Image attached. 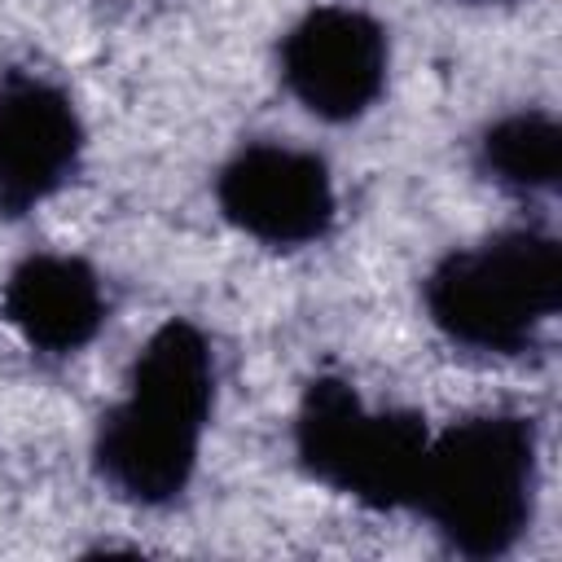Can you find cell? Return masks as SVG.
Returning <instances> with one entry per match:
<instances>
[{
	"instance_id": "6",
	"label": "cell",
	"mask_w": 562,
	"mask_h": 562,
	"mask_svg": "<svg viewBox=\"0 0 562 562\" xmlns=\"http://www.w3.org/2000/svg\"><path fill=\"white\" fill-rule=\"evenodd\" d=\"M215 202L233 228L263 246H307L329 233L338 211L325 158L277 140L237 149L215 180Z\"/></svg>"
},
{
	"instance_id": "3",
	"label": "cell",
	"mask_w": 562,
	"mask_h": 562,
	"mask_svg": "<svg viewBox=\"0 0 562 562\" xmlns=\"http://www.w3.org/2000/svg\"><path fill=\"white\" fill-rule=\"evenodd\" d=\"M562 307V246L536 228L496 233L452 250L426 277V312L461 347L522 351Z\"/></svg>"
},
{
	"instance_id": "5",
	"label": "cell",
	"mask_w": 562,
	"mask_h": 562,
	"mask_svg": "<svg viewBox=\"0 0 562 562\" xmlns=\"http://www.w3.org/2000/svg\"><path fill=\"white\" fill-rule=\"evenodd\" d=\"M391 44L378 18L342 4L303 13L281 40V79L325 123L360 119L386 88Z\"/></svg>"
},
{
	"instance_id": "8",
	"label": "cell",
	"mask_w": 562,
	"mask_h": 562,
	"mask_svg": "<svg viewBox=\"0 0 562 562\" xmlns=\"http://www.w3.org/2000/svg\"><path fill=\"white\" fill-rule=\"evenodd\" d=\"M0 312L26 347L44 356H75L101 334L110 303L101 277L83 259L26 255L0 290Z\"/></svg>"
},
{
	"instance_id": "9",
	"label": "cell",
	"mask_w": 562,
	"mask_h": 562,
	"mask_svg": "<svg viewBox=\"0 0 562 562\" xmlns=\"http://www.w3.org/2000/svg\"><path fill=\"white\" fill-rule=\"evenodd\" d=\"M479 154L492 180L505 189H553L562 176V127L540 110H522L492 123L479 140Z\"/></svg>"
},
{
	"instance_id": "4",
	"label": "cell",
	"mask_w": 562,
	"mask_h": 562,
	"mask_svg": "<svg viewBox=\"0 0 562 562\" xmlns=\"http://www.w3.org/2000/svg\"><path fill=\"white\" fill-rule=\"evenodd\" d=\"M426 448L430 430L422 413H369L347 378L321 373L299 400L294 452L303 470L369 509H400L417 501Z\"/></svg>"
},
{
	"instance_id": "2",
	"label": "cell",
	"mask_w": 562,
	"mask_h": 562,
	"mask_svg": "<svg viewBox=\"0 0 562 562\" xmlns=\"http://www.w3.org/2000/svg\"><path fill=\"white\" fill-rule=\"evenodd\" d=\"M413 505L457 553H509L536 505V426L518 413L457 422L430 439Z\"/></svg>"
},
{
	"instance_id": "1",
	"label": "cell",
	"mask_w": 562,
	"mask_h": 562,
	"mask_svg": "<svg viewBox=\"0 0 562 562\" xmlns=\"http://www.w3.org/2000/svg\"><path fill=\"white\" fill-rule=\"evenodd\" d=\"M215 404V360L198 325L171 316L140 347L127 400L97 426V474L136 505L176 501L198 465V439Z\"/></svg>"
},
{
	"instance_id": "10",
	"label": "cell",
	"mask_w": 562,
	"mask_h": 562,
	"mask_svg": "<svg viewBox=\"0 0 562 562\" xmlns=\"http://www.w3.org/2000/svg\"><path fill=\"white\" fill-rule=\"evenodd\" d=\"M461 4H492V0H461Z\"/></svg>"
},
{
	"instance_id": "7",
	"label": "cell",
	"mask_w": 562,
	"mask_h": 562,
	"mask_svg": "<svg viewBox=\"0 0 562 562\" xmlns=\"http://www.w3.org/2000/svg\"><path fill=\"white\" fill-rule=\"evenodd\" d=\"M83 123L75 101L26 70L0 79V215L18 220L53 198L79 167Z\"/></svg>"
}]
</instances>
